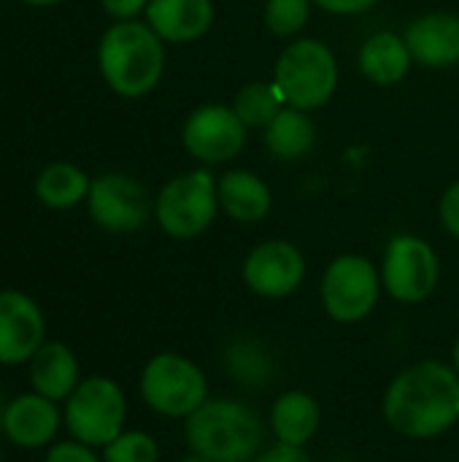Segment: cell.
Instances as JSON below:
<instances>
[{"label": "cell", "instance_id": "cell-25", "mask_svg": "<svg viewBox=\"0 0 459 462\" xmlns=\"http://www.w3.org/2000/svg\"><path fill=\"white\" fill-rule=\"evenodd\" d=\"M160 452L151 436L146 433H122L106 447V462H157Z\"/></svg>", "mask_w": 459, "mask_h": 462}, {"label": "cell", "instance_id": "cell-30", "mask_svg": "<svg viewBox=\"0 0 459 462\" xmlns=\"http://www.w3.org/2000/svg\"><path fill=\"white\" fill-rule=\"evenodd\" d=\"M252 462H311V457L303 449H298V447L276 444L271 449H262Z\"/></svg>", "mask_w": 459, "mask_h": 462}, {"label": "cell", "instance_id": "cell-31", "mask_svg": "<svg viewBox=\"0 0 459 462\" xmlns=\"http://www.w3.org/2000/svg\"><path fill=\"white\" fill-rule=\"evenodd\" d=\"M5 411H8V406H5V398H3V393H0V428H3V420H5Z\"/></svg>", "mask_w": 459, "mask_h": 462}, {"label": "cell", "instance_id": "cell-18", "mask_svg": "<svg viewBox=\"0 0 459 462\" xmlns=\"http://www.w3.org/2000/svg\"><path fill=\"white\" fill-rule=\"evenodd\" d=\"M357 62H360V70L368 81H373L379 87H392L409 76L414 57H411L403 35L381 30V32H373L363 43Z\"/></svg>", "mask_w": 459, "mask_h": 462}, {"label": "cell", "instance_id": "cell-24", "mask_svg": "<svg viewBox=\"0 0 459 462\" xmlns=\"http://www.w3.org/2000/svg\"><path fill=\"white\" fill-rule=\"evenodd\" d=\"M311 0H265L262 22L276 38H298L311 16Z\"/></svg>", "mask_w": 459, "mask_h": 462}, {"label": "cell", "instance_id": "cell-3", "mask_svg": "<svg viewBox=\"0 0 459 462\" xmlns=\"http://www.w3.org/2000/svg\"><path fill=\"white\" fill-rule=\"evenodd\" d=\"M187 447L211 462H252L262 452L260 417L235 398H208L184 425Z\"/></svg>", "mask_w": 459, "mask_h": 462}, {"label": "cell", "instance_id": "cell-14", "mask_svg": "<svg viewBox=\"0 0 459 462\" xmlns=\"http://www.w3.org/2000/svg\"><path fill=\"white\" fill-rule=\"evenodd\" d=\"M43 317L22 292H0V363H24L41 349Z\"/></svg>", "mask_w": 459, "mask_h": 462}, {"label": "cell", "instance_id": "cell-23", "mask_svg": "<svg viewBox=\"0 0 459 462\" xmlns=\"http://www.w3.org/2000/svg\"><path fill=\"white\" fill-rule=\"evenodd\" d=\"M284 106L287 103L276 81H249L233 100V111L249 130H265Z\"/></svg>", "mask_w": 459, "mask_h": 462}, {"label": "cell", "instance_id": "cell-15", "mask_svg": "<svg viewBox=\"0 0 459 462\" xmlns=\"http://www.w3.org/2000/svg\"><path fill=\"white\" fill-rule=\"evenodd\" d=\"M214 0H149L146 22L165 43H192L214 24Z\"/></svg>", "mask_w": 459, "mask_h": 462}, {"label": "cell", "instance_id": "cell-4", "mask_svg": "<svg viewBox=\"0 0 459 462\" xmlns=\"http://www.w3.org/2000/svg\"><path fill=\"white\" fill-rule=\"evenodd\" d=\"M338 60L319 38H295L276 60L273 81L284 95V103L300 111H317L338 89Z\"/></svg>", "mask_w": 459, "mask_h": 462}, {"label": "cell", "instance_id": "cell-19", "mask_svg": "<svg viewBox=\"0 0 459 462\" xmlns=\"http://www.w3.org/2000/svg\"><path fill=\"white\" fill-rule=\"evenodd\" d=\"M319 422H322L319 403L308 393H300V390L284 393L281 398H276L271 409V428L279 444H287V447L303 449L317 436Z\"/></svg>", "mask_w": 459, "mask_h": 462}, {"label": "cell", "instance_id": "cell-28", "mask_svg": "<svg viewBox=\"0 0 459 462\" xmlns=\"http://www.w3.org/2000/svg\"><path fill=\"white\" fill-rule=\"evenodd\" d=\"M46 462H100V460L89 452V447H87V444H57V447L49 452Z\"/></svg>", "mask_w": 459, "mask_h": 462}, {"label": "cell", "instance_id": "cell-27", "mask_svg": "<svg viewBox=\"0 0 459 462\" xmlns=\"http://www.w3.org/2000/svg\"><path fill=\"white\" fill-rule=\"evenodd\" d=\"M311 3L327 14H335V16H354V14L371 11L379 0H311Z\"/></svg>", "mask_w": 459, "mask_h": 462}, {"label": "cell", "instance_id": "cell-21", "mask_svg": "<svg viewBox=\"0 0 459 462\" xmlns=\"http://www.w3.org/2000/svg\"><path fill=\"white\" fill-rule=\"evenodd\" d=\"M30 382L38 395L49 401L70 398V393L78 387V363L73 352L62 344H46L32 355L30 365Z\"/></svg>", "mask_w": 459, "mask_h": 462}, {"label": "cell", "instance_id": "cell-20", "mask_svg": "<svg viewBox=\"0 0 459 462\" xmlns=\"http://www.w3.org/2000/svg\"><path fill=\"white\" fill-rule=\"evenodd\" d=\"M268 152L281 162H298L314 152L317 143V125L308 111L284 106L279 116L262 130Z\"/></svg>", "mask_w": 459, "mask_h": 462}, {"label": "cell", "instance_id": "cell-5", "mask_svg": "<svg viewBox=\"0 0 459 462\" xmlns=\"http://www.w3.org/2000/svg\"><path fill=\"white\" fill-rule=\"evenodd\" d=\"M216 211V176L208 168L187 171L170 179L154 200L157 225L176 241H192L203 236L214 225Z\"/></svg>", "mask_w": 459, "mask_h": 462}, {"label": "cell", "instance_id": "cell-11", "mask_svg": "<svg viewBox=\"0 0 459 462\" xmlns=\"http://www.w3.org/2000/svg\"><path fill=\"white\" fill-rule=\"evenodd\" d=\"M87 200L89 217L106 233H135L149 222L154 211L149 189L138 179L116 171L97 176L89 187Z\"/></svg>", "mask_w": 459, "mask_h": 462}, {"label": "cell", "instance_id": "cell-13", "mask_svg": "<svg viewBox=\"0 0 459 462\" xmlns=\"http://www.w3.org/2000/svg\"><path fill=\"white\" fill-rule=\"evenodd\" d=\"M403 38L422 68L446 70L459 62V14L427 11L406 27Z\"/></svg>", "mask_w": 459, "mask_h": 462}, {"label": "cell", "instance_id": "cell-1", "mask_svg": "<svg viewBox=\"0 0 459 462\" xmlns=\"http://www.w3.org/2000/svg\"><path fill=\"white\" fill-rule=\"evenodd\" d=\"M384 420L406 439H436L459 420V374L438 360L400 371L384 393Z\"/></svg>", "mask_w": 459, "mask_h": 462}, {"label": "cell", "instance_id": "cell-12", "mask_svg": "<svg viewBox=\"0 0 459 462\" xmlns=\"http://www.w3.org/2000/svg\"><path fill=\"white\" fill-rule=\"evenodd\" d=\"M243 282L260 298H287L306 279V257L289 241H262L243 260Z\"/></svg>", "mask_w": 459, "mask_h": 462}, {"label": "cell", "instance_id": "cell-6", "mask_svg": "<svg viewBox=\"0 0 459 462\" xmlns=\"http://www.w3.org/2000/svg\"><path fill=\"white\" fill-rule=\"evenodd\" d=\"M141 395L162 417H189L208 401L206 374L181 355H157L141 376Z\"/></svg>", "mask_w": 459, "mask_h": 462}, {"label": "cell", "instance_id": "cell-7", "mask_svg": "<svg viewBox=\"0 0 459 462\" xmlns=\"http://www.w3.org/2000/svg\"><path fill=\"white\" fill-rule=\"evenodd\" d=\"M381 273L363 254L335 257L322 276V306L325 311L344 325L365 319L381 295Z\"/></svg>", "mask_w": 459, "mask_h": 462}, {"label": "cell", "instance_id": "cell-32", "mask_svg": "<svg viewBox=\"0 0 459 462\" xmlns=\"http://www.w3.org/2000/svg\"><path fill=\"white\" fill-rule=\"evenodd\" d=\"M30 5H54V3H62V0H24Z\"/></svg>", "mask_w": 459, "mask_h": 462}, {"label": "cell", "instance_id": "cell-22", "mask_svg": "<svg viewBox=\"0 0 459 462\" xmlns=\"http://www.w3.org/2000/svg\"><path fill=\"white\" fill-rule=\"evenodd\" d=\"M92 181L87 173L70 162H51L41 171L35 181V195L49 208H70L89 195Z\"/></svg>", "mask_w": 459, "mask_h": 462}, {"label": "cell", "instance_id": "cell-16", "mask_svg": "<svg viewBox=\"0 0 459 462\" xmlns=\"http://www.w3.org/2000/svg\"><path fill=\"white\" fill-rule=\"evenodd\" d=\"M216 195H219V208L233 222H241V225L262 222L273 208L271 187L257 173L243 171V168L222 173L216 179Z\"/></svg>", "mask_w": 459, "mask_h": 462}, {"label": "cell", "instance_id": "cell-2", "mask_svg": "<svg viewBox=\"0 0 459 462\" xmlns=\"http://www.w3.org/2000/svg\"><path fill=\"white\" fill-rule=\"evenodd\" d=\"M165 41L149 27V22H116L111 24L97 49V62L106 84L122 97L149 95L165 70Z\"/></svg>", "mask_w": 459, "mask_h": 462}, {"label": "cell", "instance_id": "cell-33", "mask_svg": "<svg viewBox=\"0 0 459 462\" xmlns=\"http://www.w3.org/2000/svg\"><path fill=\"white\" fill-rule=\"evenodd\" d=\"M179 462H211V460H206V457H200V455H195V452H192V455H187L184 460H179Z\"/></svg>", "mask_w": 459, "mask_h": 462}, {"label": "cell", "instance_id": "cell-9", "mask_svg": "<svg viewBox=\"0 0 459 462\" xmlns=\"http://www.w3.org/2000/svg\"><path fill=\"white\" fill-rule=\"evenodd\" d=\"M441 279L436 249L419 236H395L381 263V284L400 303L427 300Z\"/></svg>", "mask_w": 459, "mask_h": 462}, {"label": "cell", "instance_id": "cell-8", "mask_svg": "<svg viewBox=\"0 0 459 462\" xmlns=\"http://www.w3.org/2000/svg\"><path fill=\"white\" fill-rule=\"evenodd\" d=\"M65 422L78 444L108 447L116 436H122V422H124L122 390L103 376L81 382L68 398Z\"/></svg>", "mask_w": 459, "mask_h": 462}, {"label": "cell", "instance_id": "cell-17", "mask_svg": "<svg viewBox=\"0 0 459 462\" xmlns=\"http://www.w3.org/2000/svg\"><path fill=\"white\" fill-rule=\"evenodd\" d=\"M57 428H60V411L54 401L38 393L22 395L14 403H8V411L3 420L5 436L16 447H24V449H38L49 444L57 436Z\"/></svg>", "mask_w": 459, "mask_h": 462}, {"label": "cell", "instance_id": "cell-34", "mask_svg": "<svg viewBox=\"0 0 459 462\" xmlns=\"http://www.w3.org/2000/svg\"><path fill=\"white\" fill-rule=\"evenodd\" d=\"M452 357H454V371L459 374V338L457 344H454V355H452Z\"/></svg>", "mask_w": 459, "mask_h": 462}, {"label": "cell", "instance_id": "cell-26", "mask_svg": "<svg viewBox=\"0 0 459 462\" xmlns=\"http://www.w3.org/2000/svg\"><path fill=\"white\" fill-rule=\"evenodd\" d=\"M438 214H441V225L446 227V233L459 238V179L454 184H449V189L441 195Z\"/></svg>", "mask_w": 459, "mask_h": 462}, {"label": "cell", "instance_id": "cell-29", "mask_svg": "<svg viewBox=\"0 0 459 462\" xmlns=\"http://www.w3.org/2000/svg\"><path fill=\"white\" fill-rule=\"evenodd\" d=\"M103 11L119 22H127V19H135L141 11H146L149 0H100Z\"/></svg>", "mask_w": 459, "mask_h": 462}, {"label": "cell", "instance_id": "cell-10", "mask_svg": "<svg viewBox=\"0 0 459 462\" xmlns=\"http://www.w3.org/2000/svg\"><path fill=\"white\" fill-rule=\"evenodd\" d=\"M246 125L238 119L233 106L222 103H206L197 106L184 127H181V143L203 165H222L241 154L246 146Z\"/></svg>", "mask_w": 459, "mask_h": 462}]
</instances>
